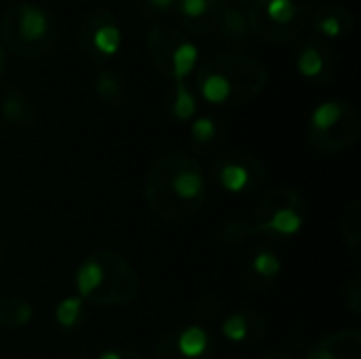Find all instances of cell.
I'll use <instances>...</instances> for the list:
<instances>
[{
  "label": "cell",
  "mask_w": 361,
  "mask_h": 359,
  "mask_svg": "<svg viewBox=\"0 0 361 359\" xmlns=\"http://www.w3.org/2000/svg\"><path fill=\"white\" fill-rule=\"evenodd\" d=\"M228 129L216 114H201L190 121L188 127V142L192 152L197 154H214L226 142Z\"/></svg>",
  "instance_id": "cell-18"
},
{
  "label": "cell",
  "mask_w": 361,
  "mask_h": 359,
  "mask_svg": "<svg viewBox=\"0 0 361 359\" xmlns=\"http://www.w3.org/2000/svg\"><path fill=\"white\" fill-rule=\"evenodd\" d=\"M269 83L262 61L241 53L205 59L195 74V93L212 106H241L256 99Z\"/></svg>",
  "instance_id": "cell-2"
},
{
  "label": "cell",
  "mask_w": 361,
  "mask_h": 359,
  "mask_svg": "<svg viewBox=\"0 0 361 359\" xmlns=\"http://www.w3.org/2000/svg\"><path fill=\"white\" fill-rule=\"evenodd\" d=\"M307 222V203L302 195L288 184L271 188L258 203L252 224L258 235L275 241L296 237Z\"/></svg>",
  "instance_id": "cell-6"
},
{
  "label": "cell",
  "mask_w": 361,
  "mask_h": 359,
  "mask_svg": "<svg viewBox=\"0 0 361 359\" xmlns=\"http://www.w3.org/2000/svg\"><path fill=\"white\" fill-rule=\"evenodd\" d=\"M95 359H144L137 351L133 349H125V347H112V349H106L102 351Z\"/></svg>",
  "instance_id": "cell-30"
},
{
  "label": "cell",
  "mask_w": 361,
  "mask_h": 359,
  "mask_svg": "<svg viewBox=\"0 0 361 359\" xmlns=\"http://www.w3.org/2000/svg\"><path fill=\"white\" fill-rule=\"evenodd\" d=\"M91 89L95 93V97L114 112H121L125 108H129L131 104V85L127 80V76L118 70L112 68H104L93 76Z\"/></svg>",
  "instance_id": "cell-16"
},
{
  "label": "cell",
  "mask_w": 361,
  "mask_h": 359,
  "mask_svg": "<svg viewBox=\"0 0 361 359\" xmlns=\"http://www.w3.org/2000/svg\"><path fill=\"white\" fill-rule=\"evenodd\" d=\"M298 74L309 83H330L336 72V53L324 38H309L298 51L296 57Z\"/></svg>",
  "instance_id": "cell-12"
},
{
  "label": "cell",
  "mask_w": 361,
  "mask_h": 359,
  "mask_svg": "<svg viewBox=\"0 0 361 359\" xmlns=\"http://www.w3.org/2000/svg\"><path fill=\"white\" fill-rule=\"evenodd\" d=\"M220 42H226L233 49H243L252 40V28L247 21V8L241 6H222L218 25L214 30Z\"/></svg>",
  "instance_id": "cell-20"
},
{
  "label": "cell",
  "mask_w": 361,
  "mask_h": 359,
  "mask_svg": "<svg viewBox=\"0 0 361 359\" xmlns=\"http://www.w3.org/2000/svg\"><path fill=\"white\" fill-rule=\"evenodd\" d=\"M343 241L347 245V250L351 252V256H360L361 252V201L353 199L349 203V207L345 209L343 216Z\"/></svg>",
  "instance_id": "cell-25"
},
{
  "label": "cell",
  "mask_w": 361,
  "mask_h": 359,
  "mask_svg": "<svg viewBox=\"0 0 361 359\" xmlns=\"http://www.w3.org/2000/svg\"><path fill=\"white\" fill-rule=\"evenodd\" d=\"M173 13L184 32L205 36L216 30L222 4L218 0H178Z\"/></svg>",
  "instance_id": "cell-15"
},
{
  "label": "cell",
  "mask_w": 361,
  "mask_h": 359,
  "mask_svg": "<svg viewBox=\"0 0 361 359\" xmlns=\"http://www.w3.org/2000/svg\"><path fill=\"white\" fill-rule=\"evenodd\" d=\"M281 258L271 248H258L245 260V281L256 290H269L281 275Z\"/></svg>",
  "instance_id": "cell-19"
},
{
  "label": "cell",
  "mask_w": 361,
  "mask_h": 359,
  "mask_svg": "<svg viewBox=\"0 0 361 359\" xmlns=\"http://www.w3.org/2000/svg\"><path fill=\"white\" fill-rule=\"evenodd\" d=\"M34 320V307L21 296H0V328L21 330Z\"/></svg>",
  "instance_id": "cell-23"
},
{
  "label": "cell",
  "mask_w": 361,
  "mask_h": 359,
  "mask_svg": "<svg viewBox=\"0 0 361 359\" xmlns=\"http://www.w3.org/2000/svg\"><path fill=\"white\" fill-rule=\"evenodd\" d=\"M296 2H298V0H296Z\"/></svg>",
  "instance_id": "cell-35"
},
{
  "label": "cell",
  "mask_w": 361,
  "mask_h": 359,
  "mask_svg": "<svg viewBox=\"0 0 361 359\" xmlns=\"http://www.w3.org/2000/svg\"><path fill=\"white\" fill-rule=\"evenodd\" d=\"M0 116L17 131H32L38 123V110L32 97L17 85H8L0 93Z\"/></svg>",
  "instance_id": "cell-14"
},
{
  "label": "cell",
  "mask_w": 361,
  "mask_h": 359,
  "mask_svg": "<svg viewBox=\"0 0 361 359\" xmlns=\"http://www.w3.org/2000/svg\"><path fill=\"white\" fill-rule=\"evenodd\" d=\"M209 180L228 195H254L267 180V167L252 152L231 150L214 159Z\"/></svg>",
  "instance_id": "cell-10"
},
{
  "label": "cell",
  "mask_w": 361,
  "mask_h": 359,
  "mask_svg": "<svg viewBox=\"0 0 361 359\" xmlns=\"http://www.w3.org/2000/svg\"><path fill=\"white\" fill-rule=\"evenodd\" d=\"M222 6H241V8H247L254 0H218Z\"/></svg>",
  "instance_id": "cell-32"
},
{
  "label": "cell",
  "mask_w": 361,
  "mask_h": 359,
  "mask_svg": "<svg viewBox=\"0 0 361 359\" xmlns=\"http://www.w3.org/2000/svg\"><path fill=\"white\" fill-rule=\"evenodd\" d=\"M220 241L224 245H231V248H241L250 241H254L258 237V231L256 226L250 222V220H241V218H235V220H228L222 229H220Z\"/></svg>",
  "instance_id": "cell-26"
},
{
  "label": "cell",
  "mask_w": 361,
  "mask_h": 359,
  "mask_svg": "<svg viewBox=\"0 0 361 359\" xmlns=\"http://www.w3.org/2000/svg\"><path fill=\"white\" fill-rule=\"evenodd\" d=\"M78 298L95 307H125L140 294V275L118 252L95 250L74 271Z\"/></svg>",
  "instance_id": "cell-3"
},
{
  "label": "cell",
  "mask_w": 361,
  "mask_h": 359,
  "mask_svg": "<svg viewBox=\"0 0 361 359\" xmlns=\"http://www.w3.org/2000/svg\"><path fill=\"white\" fill-rule=\"evenodd\" d=\"M78 53L95 66L114 59L123 47V30L116 15L106 6H91L78 25Z\"/></svg>",
  "instance_id": "cell-9"
},
{
  "label": "cell",
  "mask_w": 361,
  "mask_h": 359,
  "mask_svg": "<svg viewBox=\"0 0 361 359\" xmlns=\"http://www.w3.org/2000/svg\"><path fill=\"white\" fill-rule=\"evenodd\" d=\"M87 303L78 296H66L61 298L55 309H53V317H55V324L61 328V330H76L82 322H85V311Z\"/></svg>",
  "instance_id": "cell-24"
},
{
  "label": "cell",
  "mask_w": 361,
  "mask_h": 359,
  "mask_svg": "<svg viewBox=\"0 0 361 359\" xmlns=\"http://www.w3.org/2000/svg\"><path fill=\"white\" fill-rule=\"evenodd\" d=\"M57 36V19L42 4L17 2L0 17V42L21 59L44 57L55 47Z\"/></svg>",
  "instance_id": "cell-4"
},
{
  "label": "cell",
  "mask_w": 361,
  "mask_h": 359,
  "mask_svg": "<svg viewBox=\"0 0 361 359\" xmlns=\"http://www.w3.org/2000/svg\"><path fill=\"white\" fill-rule=\"evenodd\" d=\"M361 133L357 110L341 99L319 104L307 121L309 144L324 154H336L351 148Z\"/></svg>",
  "instance_id": "cell-5"
},
{
  "label": "cell",
  "mask_w": 361,
  "mask_h": 359,
  "mask_svg": "<svg viewBox=\"0 0 361 359\" xmlns=\"http://www.w3.org/2000/svg\"><path fill=\"white\" fill-rule=\"evenodd\" d=\"M6 66H8V61H6V49H4L2 42H0V78H2L4 72H6Z\"/></svg>",
  "instance_id": "cell-33"
},
{
  "label": "cell",
  "mask_w": 361,
  "mask_h": 359,
  "mask_svg": "<svg viewBox=\"0 0 361 359\" xmlns=\"http://www.w3.org/2000/svg\"><path fill=\"white\" fill-rule=\"evenodd\" d=\"M247 21L254 36L286 44L302 34L309 8L296 0H254L247 6Z\"/></svg>",
  "instance_id": "cell-8"
},
{
  "label": "cell",
  "mask_w": 361,
  "mask_h": 359,
  "mask_svg": "<svg viewBox=\"0 0 361 359\" xmlns=\"http://www.w3.org/2000/svg\"><path fill=\"white\" fill-rule=\"evenodd\" d=\"M146 51L154 68L171 83L188 80L199 61V49L195 42L173 23H154L146 34Z\"/></svg>",
  "instance_id": "cell-7"
},
{
  "label": "cell",
  "mask_w": 361,
  "mask_h": 359,
  "mask_svg": "<svg viewBox=\"0 0 361 359\" xmlns=\"http://www.w3.org/2000/svg\"><path fill=\"white\" fill-rule=\"evenodd\" d=\"M214 353L212 332L201 324H182L165 332L157 345V359H209Z\"/></svg>",
  "instance_id": "cell-11"
},
{
  "label": "cell",
  "mask_w": 361,
  "mask_h": 359,
  "mask_svg": "<svg viewBox=\"0 0 361 359\" xmlns=\"http://www.w3.org/2000/svg\"><path fill=\"white\" fill-rule=\"evenodd\" d=\"M144 197L150 212L169 224H186L203 209L207 178L201 163L186 152H165L148 169Z\"/></svg>",
  "instance_id": "cell-1"
},
{
  "label": "cell",
  "mask_w": 361,
  "mask_h": 359,
  "mask_svg": "<svg viewBox=\"0 0 361 359\" xmlns=\"http://www.w3.org/2000/svg\"><path fill=\"white\" fill-rule=\"evenodd\" d=\"M165 112L176 123H188L197 116V93L188 80H176L165 95Z\"/></svg>",
  "instance_id": "cell-22"
},
{
  "label": "cell",
  "mask_w": 361,
  "mask_h": 359,
  "mask_svg": "<svg viewBox=\"0 0 361 359\" xmlns=\"http://www.w3.org/2000/svg\"><path fill=\"white\" fill-rule=\"evenodd\" d=\"M307 359H361L360 330H338L315 341Z\"/></svg>",
  "instance_id": "cell-17"
},
{
  "label": "cell",
  "mask_w": 361,
  "mask_h": 359,
  "mask_svg": "<svg viewBox=\"0 0 361 359\" xmlns=\"http://www.w3.org/2000/svg\"><path fill=\"white\" fill-rule=\"evenodd\" d=\"M220 332L228 343L237 347H256L267 339L269 322L256 309H239L222 320Z\"/></svg>",
  "instance_id": "cell-13"
},
{
  "label": "cell",
  "mask_w": 361,
  "mask_h": 359,
  "mask_svg": "<svg viewBox=\"0 0 361 359\" xmlns=\"http://www.w3.org/2000/svg\"><path fill=\"white\" fill-rule=\"evenodd\" d=\"M313 30L324 36V40L328 38H345L351 34L353 30V13L347 8V6H341V4H326V6H319L313 17Z\"/></svg>",
  "instance_id": "cell-21"
},
{
  "label": "cell",
  "mask_w": 361,
  "mask_h": 359,
  "mask_svg": "<svg viewBox=\"0 0 361 359\" xmlns=\"http://www.w3.org/2000/svg\"><path fill=\"white\" fill-rule=\"evenodd\" d=\"M178 6V0H140V11L144 17H163L171 15Z\"/></svg>",
  "instance_id": "cell-29"
},
{
  "label": "cell",
  "mask_w": 361,
  "mask_h": 359,
  "mask_svg": "<svg viewBox=\"0 0 361 359\" xmlns=\"http://www.w3.org/2000/svg\"><path fill=\"white\" fill-rule=\"evenodd\" d=\"M260 359H298L294 353H290V351H269V353H264Z\"/></svg>",
  "instance_id": "cell-31"
},
{
  "label": "cell",
  "mask_w": 361,
  "mask_h": 359,
  "mask_svg": "<svg viewBox=\"0 0 361 359\" xmlns=\"http://www.w3.org/2000/svg\"><path fill=\"white\" fill-rule=\"evenodd\" d=\"M345 305L353 315L361 313V275L353 273L351 279L345 284Z\"/></svg>",
  "instance_id": "cell-28"
},
{
  "label": "cell",
  "mask_w": 361,
  "mask_h": 359,
  "mask_svg": "<svg viewBox=\"0 0 361 359\" xmlns=\"http://www.w3.org/2000/svg\"><path fill=\"white\" fill-rule=\"evenodd\" d=\"M2 260H4V248L0 245V264H2Z\"/></svg>",
  "instance_id": "cell-34"
},
{
  "label": "cell",
  "mask_w": 361,
  "mask_h": 359,
  "mask_svg": "<svg viewBox=\"0 0 361 359\" xmlns=\"http://www.w3.org/2000/svg\"><path fill=\"white\" fill-rule=\"evenodd\" d=\"M220 313H222V303H220V298H218L216 294H212V292L203 294V296L195 303V309H192V315H195L197 324H201V326H205V328H207L212 322H216V320L220 317Z\"/></svg>",
  "instance_id": "cell-27"
}]
</instances>
